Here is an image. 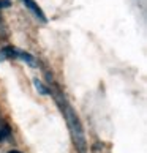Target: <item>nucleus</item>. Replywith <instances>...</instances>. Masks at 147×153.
<instances>
[{
    "label": "nucleus",
    "mask_w": 147,
    "mask_h": 153,
    "mask_svg": "<svg viewBox=\"0 0 147 153\" xmlns=\"http://www.w3.org/2000/svg\"><path fill=\"white\" fill-rule=\"evenodd\" d=\"M8 59H19V60H22L24 63H27V65L32 66V68H37L38 66L37 59L33 57L32 54L25 52V51H22V49H18V48H13V46L0 49V62L8 60Z\"/></svg>",
    "instance_id": "f03ea898"
},
{
    "label": "nucleus",
    "mask_w": 147,
    "mask_h": 153,
    "mask_svg": "<svg viewBox=\"0 0 147 153\" xmlns=\"http://www.w3.org/2000/svg\"><path fill=\"white\" fill-rule=\"evenodd\" d=\"M22 3L25 5V8L30 11V13L35 16V18H38L41 22H46L48 19H46V16H44V13H43V10L40 8V5L35 2V0H21Z\"/></svg>",
    "instance_id": "7ed1b4c3"
},
{
    "label": "nucleus",
    "mask_w": 147,
    "mask_h": 153,
    "mask_svg": "<svg viewBox=\"0 0 147 153\" xmlns=\"http://www.w3.org/2000/svg\"><path fill=\"white\" fill-rule=\"evenodd\" d=\"M51 95H54V93H51ZM54 98H55V103L59 104L62 114H63L65 120H66L73 144H75L78 153H87V140H86V134H84V128H82V123L79 120V117L76 115V112L73 111V107L68 104V101L65 100V96L60 92L55 93Z\"/></svg>",
    "instance_id": "f257e3e1"
},
{
    "label": "nucleus",
    "mask_w": 147,
    "mask_h": 153,
    "mask_svg": "<svg viewBox=\"0 0 147 153\" xmlns=\"http://www.w3.org/2000/svg\"><path fill=\"white\" fill-rule=\"evenodd\" d=\"M33 84L37 85V90H38L41 95H51V88H44V85L38 81V79H35V81H33Z\"/></svg>",
    "instance_id": "39448f33"
},
{
    "label": "nucleus",
    "mask_w": 147,
    "mask_h": 153,
    "mask_svg": "<svg viewBox=\"0 0 147 153\" xmlns=\"http://www.w3.org/2000/svg\"><path fill=\"white\" fill-rule=\"evenodd\" d=\"M8 137H11V128L8 126V125H2L0 126V142H3L5 139H8Z\"/></svg>",
    "instance_id": "20e7f679"
},
{
    "label": "nucleus",
    "mask_w": 147,
    "mask_h": 153,
    "mask_svg": "<svg viewBox=\"0 0 147 153\" xmlns=\"http://www.w3.org/2000/svg\"><path fill=\"white\" fill-rule=\"evenodd\" d=\"M8 153H21L19 150H11V152H8Z\"/></svg>",
    "instance_id": "0eeeda50"
},
{
    "label": "nucleus",
    "mask_w": 147,
    "mask_h": 153,
    "mask_svg": "<svg viewBox=\"0 0 147 153\" xmlns=\"http://www.w3.org/2000/svg\"><path fill=\"white\" fill-rule=\"evenodd\" d=\"M10 5H11L10 0H0V10H2V8H8Z\"/></svg>",
    "instance_id": "423d86ee"
}]
</instances>
